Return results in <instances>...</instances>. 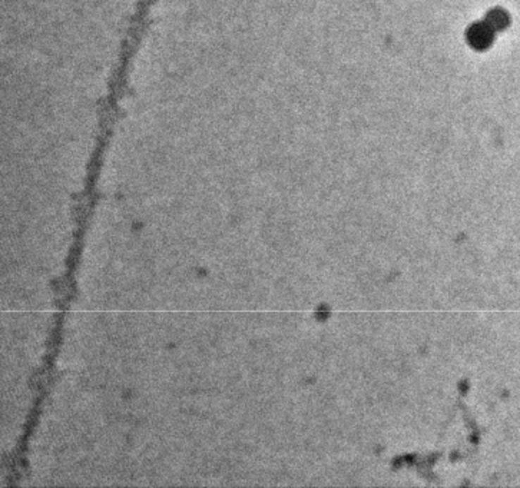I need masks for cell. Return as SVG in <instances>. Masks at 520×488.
I'll list each match as a JSON object with an SVG mask.
<instances>
[{
	"label": "cell",
	"instance_id": "7a4b0ae2",
	"mask_svg": "<svg viewBox=\"0 0 520 488\" xmlns=\"http://www.w3.org/2000/svg\"><path fill=\"white\" fill-rule=\"evenodd\" d=\"M493 32L495 30H502V29H504L506 26H507V23H509V18H507V15H506V12L504 11H502V9H495V11H492L489 15H488V18H486V22H485Z\"/></svg>",
	"mask_w": 520,
	"mask_h": 488
},
{
	"label": "cell",
	"instance_id": "6da1fadb",
	"mask_svg": "<svg viewBox=\"0 0 520 488\" xmlns=\"http://www.w3.org/2000/svg\"><path fill=\"white\" fill-rule=\"evenodd\" d=\"M467 39L474 49H486L493 40V30L486 23H476L469 29Z\"/></svg>",
	"mask_w": 520,
	"mask_h": 488
}]
</instances>
